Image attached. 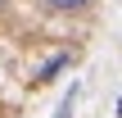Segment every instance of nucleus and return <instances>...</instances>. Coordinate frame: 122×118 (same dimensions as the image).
Instances as JSON below:
<instances>
[{
  "label": "nucleus",
  "mask_w": 122,
  "mask_h": 118,
  "mask_svg": "<svg viewBox=\"0 0 122 118\" xmlns=\"http://www.w3.org/2000/svg\"><path fill=\"white\" fill-rule=\"evenodd\" d=\"M63 68H68V55H50V59L36 68V82H50V77H54V73H63Z\"/></svg>",
  "instance_id": "obj_1"
},
{
  "label": "nucleus",
  "mask_w": 122,
  "mask_h": 118,
  "mask_svg": "<svg viewBox=\"0 0 122 118\" xmlns=\"http://www.w3.org/2000/svg\"><path fill=\"white\" fill-rule=\"evenodd\" d=\"M50 9H59V14H81V9H91L95 0H45Z\"/></svg>",
  "instance_id": "obj_2"
},
{
  "label": "nucleus",
  "mask_w": 122,
  "mask_h": 118,
  "mask_svg": "<svg viewBox=\"0 0 122 118\" xmlns=\"http://www.w3.org/2000/svg\"><path fill=\"white\" fill-rule=\"evenodd\" d=\"M72 105H77V86H68V91H63V100H59L54 118H72Z\"/></svg>",
  "instance_id": "obj_3"
},
{
  "label": "nucleus",
  "mask_w": 122,
  "mask_h": 118,
  "mask_svg": "<svg viewBox=\"0 0 122 118\" xmlns=\"http://www.w3.org/2000/svg\"><path fill=\"white\" fill-rule=\"evenodd\" d=\"M5 9H9V0H0V14H5Z\"/></svg>",
  "instance_id": "obj_4"
}]
</instances>
